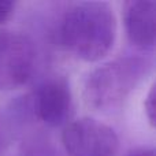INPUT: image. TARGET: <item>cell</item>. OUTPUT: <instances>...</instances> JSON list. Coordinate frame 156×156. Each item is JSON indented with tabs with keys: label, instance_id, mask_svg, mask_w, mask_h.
Instances as JSON below:
<instances>
[{
	"label": "cell",
	"instance_id": "3",
	"mask_svg": "<svg viewBox=\"0 0 156 156\" xmlns=\"http://www.w3.org/2000/svg\"><path fill=\"white\" fill-rule=\"evenodd\" d=\"M37 49L29 36L15 30H0V90H14L33 77Z\"/></svg>",
	"mask_w": 156,
	"mask_h": 156
},
{
	"label": "cell",
	"instance_id": "9",
	"mask_svg": "<svg viewBox=\"0 0 156 156\" xmlns=\"http://www.w3.org/2000/svg\"><path fill=\"white\" fill-rule=\"evenodd\" d=\"M15 4L12 2L8 0H0V23L5 22L11 16V14L14 12Z\"/></svg>",
	"mask_w": 156,
	"mask_h": 156
},
{
	"label": "cell",
	"instance_id": "2",
	"mask_svg": "<svg viewBox=\"0 0 156 156\" xmlns=\"http://www.w3.org/2000/svg\"><path fill=\"white\" fill-rule=\"evenodd\" d=\"M152 65L143 56H125L96 67L85 81L83 99L93 110L121 105L148 76Z\"/></svg>",
	"mask_w": 156,
	"mask_h": 156
},
{
	"label": "cell",
	"instance_id": "5",
	"mask_svg": "<svg viewBox=\"0 0 156 156\" xmlns=\"http://www.w3.org/2000/svg\"><path fill=\"white\" fill-rule=\"evenodd\" d=\"M33 108L37 118L48 126L65 125L73 110V97L67 82L54 78L41 83L34 93Z\"/></svg>",
	"mask_w": 156,
	"mask_h": 156
},
{
	"label": "cell",
	"instance_id": "8",
	"mask_svg": "<svg viewBox=\"0 0 156 156\" xmlns=\"http://www.w3.org/2000/svg\"><path fill=\"white\" fill-rule=\"evenodd\" d=\"M155 86L152 85L149 89L148 94L144 101V110H145V116L148 118L151 126H155V112H156V104H155Z\"/></svg>",
	"mask_w": 156,
	"mask_h": 156
},
{
	"label": "cell",
	"instance_id": "4",
	"mask_svg": "<svg viewBox=\"0 0 156 156\" xmlns=\"http://www.w3.org/2000/svg\"><path fill=\"white\" fill-rule=\"evenodd\" d=\"M62 143L67 156H115L119 137L111 126L93 118H80L65 127Z\"/></svg>",
	"mask_w": 156,
	"mask_h": 156
},
{
	"label": "cell",
	"instance_id": "6",
	"mask_svg": "<svg viewBox=\"0 0 156 156\" xmlns=\"http://www.w3.org/2000/svg\"><path fill=\"white\" fill-rule=\"evenodd\" d=\"M125 27L133 45L140 49L154 48L156 38V2H127L125 4Z\"/></svg>",
	"mask_w": 156,
	"mask_h": 156
},
{
	"label": "cell",
	"instance_id": "10",
	"mask_svg": "<svg viewBox=\"0 0 156 156\" xmlns=\"http://www.w3.org/2000/svg\"><path fill=\"white\" fill-rule=\"evenodd\" d=\"M127 156H155V151L152 148H140L130 152Z\"/></svg>",
	"mask_w": 156,
	"mask_h": 156
},
{
	"label": "cell",
	"instance_id": "7",
	"mask_svg": "<svg viewBox=\"0 0 156 156\" xmlns=\"http://www.w3.org/2000/svg\"><path fill=\"white\" fill-rule=\"evenodd\" d=\"M11 143V129L10 123L5 116L0 112V156H3L7 151Z\"/></svg>",
	"mask_w": 156,
	"mask_h": 156
},
{
	"label": "cell",
	"instance_id": "1",
	"mask_svg": "<svg viewBox=\"0 0 156 156\" xmlns=\"http://www.w3.org/2000/svg\"><path fill=\"white\" fill-rule=\"evenodd\" d=\"M116 18L105 2H81L67 10L60 23L62 45L77 59L97 62L114 47Z\"/></svg>",
	"mask_w": 156,
	"mask_h": 156
}]
</instances>
